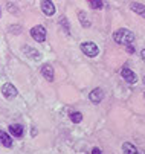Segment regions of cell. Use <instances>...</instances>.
<instances>
[{"mask_svg":"<svg viewBox=\"0 0 145 154\" xmlns=\"http://www.w3.org/2000/svg\"><path fill=\"white\" fill-rule=\"evenodd\" d=\"M127 52H128V54H133V52H134V48H133L131 45H127Z\"/></svg>","mask_w":145,"mask_h":154,"instance_id":"cell-18","label":"cell"},{"mask_svg":"<svg viewBox=\"0 0 145 154\" xmlns=\"http://www.w3.org/2000/svg\"><path fill=\"white\" fill-rule=\"evenodd\" d=\"M60 26H63V31H64V34H70V26H69V21H67V18L63 15V17H60Z\"/></svg>","mask_w":145,"mask_h":154,"instance_id":"cell-15","label":"cell"},{"mask_svg":"<svg viewBox=\"0 0 145 154\" xmlns=\"http://www.w3.org/2000/svg\"><path fill=\"white\" fill-rule=\"evenodd\" d=\"M130 8H131V11H133V12H136V14H139L140 17H143V18H145V5L137 3V2H133V3L130 5Z\"/></svg>","mask_w":145,"mask_h":154,"instance_id":"cell-12","label":"cell"},{"mask_svg":"<svg viewBox=\"0 0 145 154\" xmlns=\"http://www.w3.org/2000/svg\"><path fill=\"white\" fill-rule=\"evenodd\" d=\"M140 57H142V61L145 63V49H143V51L140 52Z\"/></svg>","mask_w":145,"mask_h":154,"instance_id":"cell-20","label":"cell"},{"mask_svg":"<svg viewBox=\"0 0 145 154\" xmlns=\"http://www.w3.org/2000/svg\"><path fill=\"white\" fill-rule=\"evenodd\" d=\"M92 154H102V152H101V149H99V148H96V146H95V148L92 149Z\"/></svg>","mask_w":145,"mask_h":154,"instance_id":"cell-19","label":"cell"},{"mask_svg":"<svg viewBox=\"0 0 145 154\" xmlns=\"http://www.w3.org/2000/svg\"><path fill=\"white\" fill-rule=\"evenodd\" d=\"M23 52L26 54V57H29V58H31V60H34V61H38V60L41 58V54H40L38 51H35V49L29 48V46H26V48L23 49Z\"/></svg>","mask_w":145,"mask_h":154,"instance_id":"cell-10","label":"cell"},{"mask_svg":"<svg viewBox=\"0 0 145 154\" xmlns=\"http://www.w3.org/2000/svg\"><path fill=\"white\" fill-rule=\"evenodd\" d=\"M121 76L124 78V81H127L128 84H136V81H137L136 73L131 72V70L127 67V66H124V67L121 69Z\"/></svg>","mask_w":145,"mask_h":154,"instance_id":"cell-4","label":"cell"},{"mask_svg":"<svg viewBox=\"0 0 145 154\" xmlns=\"http://www.w3.org/2000/svg\"><path fill=\"white\" fill-rule=\"evenodd\" d=\"M89 98H90V101L92 102H95V104H98V102H101L102 101V98H104V92H102V89H93L92 92H90V95H89Z\"/></svg>","mask_w":145,"mask_h":154,"instance_id":"cell-8","label":"cell"},{"mask_svg":"<svg viewBox=\"0 0 145 154\" xmlns=\"http://www.w3.org/2000/svg\"><path fill=\"white\" fill-rule=\"evenodd\" d=\"M0 143H2L3 146H6V148L12 146V139L8 133H5V131H0Z\"/></svg>","mask_w":145,"mask_h":154,"instance_id":"cell-11","label":"cell"},{"mask_svg":"<svg viewBox=\"0 0 145 154\" xmlns=\"http://www.w3.org/2000/svg\"><path fill=\"white\" fill-rule=\"evenodd\" d=\"M9 133L14 137H22L25 134V128L20 124H12V125H9Z\"/></svg>","mask_w":145,"mask_h":154,"instance_id":"cell-9","label":"cell"},{"mask_svg":"<svg viewBox=\"0 0 145 154\" xmlns=\"http://www.w3.org/2000/svg\"><path fill=\"white\" fill-rule=\"evenodd\" d=\"M90 6L93 9H102V0H90Z\"/></svg>","mask_w":145,"mask_h":154,"instance_id":"cell-17","label":"cell"},{"mask_svg":"<svg viewBox=\"0 0 145 154\" xmlns=\"http://www.w3.org/2000/svg\"><path fill=\"white\" fill-rule=\"evenodd\" d=\"M143 84H145V76H143Z\"/></svg>","mask_w":145,"mask_h":154,"instance_id":"cell-21","label":"cell"},{"mask_svg":"<svg viewBox=\"0 0 145 154\" xmlns=\"http://www.w3.org/2000/svg\"><path fill=\"white\" fill-rule=\"evenodd\" d=\"M41 75L45 76V79H48L49 82L54 81L55 78V73H54V67L51 64H43V67H41Z\"/></svg>","mask_w":145,"mask_h":154,"instance_id":"cell-7","label":"cell"},{"mask_svg":"<svg viewBox=\"0 0 145 154\" xmlns=\"http://www.w3.org/2000/svg\"><path fill=\"white\" fill-rule=\"evenodd\" d=\"M0 17H2V11H0Z\"/></svg>","mask_w":145,"mask_h":154,"instance_id":"cell-22","label":"cell"},{"mask_svg":"<svg viewBox=\"0 0 145 154\" xmlns=\"http://www.w3.org/2000/svg\"><path fill=\"white\" fill-rule=\"evenodd\" d=\"M70 121L75 122V124H79V122L82 121V115H81L79 112H73V113L70 115Z\"/></svg>","mask_w":145,"mask_h":154,"instance_id":"cell-16","label":"cell"},{"mask_svg":"<svg viewBox=\"0 0 145 154\" xmlns=\"http://www.w3.org/2000/svg\"><path fill=\"white\" fill-rule=\"evenodd\" d=\"M78 18H79V23H81L82 28H89V26H90L89 17H87V14H86L84 11H79V12H78Z\"/></svg>","mask_w":145,"mask_h":154,"instance_id":"cell-14","label":"cell"},{"mask_svg":"<svg viewBox=\"0 0 145 154\" xmlns=\"http://www.w3.org/2000/svg\"><path fill=\"white\" fill-rule=\"evenodd\" d=\"M113 40L118 43V45H125L127 46V45H131V43L134 41V34L130 29L121 28L113 34Z\"/></svg>","mask_w":145,"mask_h":154,"instance_id":"cell-1","label":"cell"},{"mask_svg":"<svg viewBox=\"0 0 145 154\" xmlns=\"http://www.w3.org/2000/svg\"><path fill=\"white\" fill-rule=\"evenodd\" d=\"M122 151H124V154H139L137 148L133 143H130V142L122 143Z\"/></svg>","mask_w":145,"mask_h":154,"instance_id":"cell-13","label":"cell"},{"mask_svg":"<svg viewBox=\"0 0 145 154\" xmlns=\"http://www.w3.org/2000/svg\"><path fill=\"white\" fill-rule=\"evenodd\" d=\"M41 11H43L48 17L55 14V5L52 3V0H41Z\"/></svg>","mask_w":145,"mask_h":154,"instance_id":"cell-6","label":"cell"},{"mask_svg":"<svg viewBox=\"0 0 145 154\" xmlns=\"http://www.w3.org/2000/svg\"><path fill=\"white\" fill-rule=\"evenodd\" d=\"M2 93H3V96H5L6 99H14L18 92H17V89H15L11 82H6V84H3V87H2Z\"/></svg>","mask_w":145,"mask_h":154,"instance_id":"cell-5","label":"cell"},{"mask_svg":"<svg viewBox=\"0 0 145 154\" xmlns=\"http://www.w3.org/2000/svg\"><path fill=\"white\" fill-rule=\"evenodd\" d=\"M81 52L86 54V57L95 58V57H98L99 49H98V46L95 45L93 41H84V43H81Z\"/></svg>","mask_w":145,"mask_h":154,"instance_id":"cell-2","label":"cell"},{"mask_svg":"<svg viewBox=\"0 0 145 154\" xmlns=\"http://www.w3.org/2000/svg\"><path fill=\"white\" fill-rule=\"evenodd\" d=\"M31 37L37 41V43H43L46 40V29L41 26V25H37L31 29Z\"/></svg>","mask_w":145,"mask_h":154,"instance_id":"cell-3","label":"cell"}]
</instances>
